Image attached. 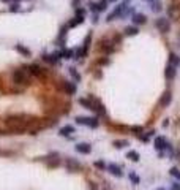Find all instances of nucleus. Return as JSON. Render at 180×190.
<instances>
[{
	"instance_id": "41",
	"label": "nucleus",
	"mask_w": 180,
	"mask_h": 190,
	"mask_svg": "<svg viewBox=\"0 0 180 190\" xmlns=\"http://www.w3.org/2000/svg\"><path fill=\"white\" fill-rule=\"evenodd\" d=\"M125 2H127V0H125Z\"/></svg>"
},
{
	"instance_id": "27",
	"label": "nucleus",
	"mask_w": 180,
	"mask_h": 190,
	"mask_svg": "<svg viewBox=\"0 0 180 190\" xmlns=\"http://www.w3.org/2000/svg\"><path fill=\"white\" fill-rule=\"evenodd\" d=\"M62 59H74V51L73 49H63L62 51Z\"/></svg>"
},
{
	"instance_id": "26",
	"label": "nucleus",
	"mask_w": 180,
	"mask_h": 190,
	"mask_svg": "<svg viewBox=\"0 0 180 190\" xmlns=\"http://www.w3.org/2000/svg\"><path fill=\"white\" fill-rule=\"evenodd\" d=\"M68 71H70V75H71V78L76 81V83H79L81 81V75L77 73V70L74 68V67H70V68H68Z\"/></svg>"
},
{
	"instance_id": "33",
	"label": "nucleus",
	"mask_w": 180,
	"mask_h": 190,
	"mask_svg": "<svg viewBox=\"0 0 180 190\" xmlns=\"http://www.w3.org/2000/svg\"><path fill=\"white\" fill-rule=\"evenodd\" d=\"M81 3H82V0H71V5H73V8L76 10V8H79L81 6Z\"/></svg>"
},
{
	"instance_id": "8",
	"label": "nucleus",
	"mask_w": 180,
	"mask_h": 190,
	"mask_svg": "<svg viewBox=\"0 0 180 190\" xmlns=\"http://www.w3.org/2000/svg\"><path fill=\"white\" fill-rule=\"evenodd\" d=\"M65 165H66L68 171H79V170H82V165L79 163L76 158H73V157H68L66 162H65Z\"/></svg>"
},
{
	"instance_id": "23",
	"label": "nucleus",
	"mask_w": 180,
	"mask_h": 190,
	"mask_svg": "<svg viewBox=\"0 0 180 190\" xmlns=\"http://www.w3.org/2000/svg\"><path fill=\"white\" fill-rule=\"evenodd\" d=\"M79 105H82L84 108H87V110L93 111V101H92V98H79Z\"/></svg>"
},
{
	"instance_id": "28",
	"label": "nucleus",
	"mask_w": 180,
	"mask_h": 190,
	"mask_svg": "<svg viewBox=\"0 0 180 190\" xmlns=\"http://www.w3.org/2000/svg\"><path fill=\"white\" fill-rule=\"evenodd\" d=\"M127 158H130L131 162H137V160H139V154H137L136 151H130L127 154Z\"/></svg>"
},
{
	"instance_id": "24",
	"label": "nucleus",
	"mask_w": 180,
	"mask_h": 190,
	"mask_svg": "<svg viewBox=\"0 0 180 190\" xmlns=\"http://www.w3.org/2000/svg\"><path fill=\"white\" fill-rule=\"evenodd\" d=\"M168 63H172L174 67H177V68H178V67H180V57L177 56V54L171 52V54H169V62H168Z\"/></svg>"
},
{
	"instance_id": "20",
	"label": "nucleus",
	"mask_w": 180,
	"mask_h": 190,
	"mask_svg": "<svg viewBox=\"0 0 180 190\" xmlns=\"http://www.w3.org/2000/svg\"><path fill=\"white\" fill-rule=\"evenodd\" d=\"M90 41H92V32L86 37L84 40V43H82V52H84V56H87V52H89V48H90Z\"/></svg>"
},
{
	"instance_id": "3",
	"label": "nucleus",
	"mask_w": 180,
	"mask_h": 190,
	"mask_svg": "<svg viewBox=\"0 0 180 190\" xmlns=\"http://www.w3.org/2000/svg\"><path fill=\"white\" fill-rule=\"evenodd\" d=\"M13 81L16 84H21V86H29L30 84V73L29 70L25 68H18L13 73Z\"/></svg>"
},
{
	"instance_id": "13",
	"label": "nucleus",
	"mask_w": 180,
	"mask_h": 190,
	"mask_svg": "<svg viewBox=\"0 0 180 190\" xmlns=\"http://www.w3.org/2000/svg\"><path fill=\"white\" fill-rule=\"evenodd\" d=\"M169 147V141L166 140L164 136H157L155 138V149L157 151H164V149H168Z\"/></svg>"
},
{
	"instance_id": "34",
	"label": "nucleus",
	"mask_w": 180,
	"mask_h": 190,
	"mask_svg": "<svg viewBox=\"0 0 180 190\" xmlns=\"http://www.w3.org/2000/svg\"><path fill=\"white\" fill-rule=\"evenodd\" d=\"M95 166H96V168H100V170H106L104 162H95Z\"/></svg>"
},
{
	"instance_id": "22",
	"label": "nucleus",
	"mask_w": 180,
	"mask_h": 190,
	"mask_svg": "<svg viewBox=\"0 0 180 190\" xmlns=\"http://www.w3.org/2000/svg\"><path fill=\"white\" fill-rule=\"evenodd\" d=\"M59 133L62 135V136H70L71 133H74V127H73V125H65V127L60 128Z\"/></svg>"
},
{
	"instance_id": "19",
	"label": "nucleus",
	"mask_w": 180,
	"mask_h": 190,
	"mask_svg": "<svg viewBox=\"0 0 180 190\" xmlns=\"http://www.w3.org/2000/svg\"><path fill=\"white\" fill-rule=\"evenodd\" d=\"M63 89H65V92H66L68 95L76 93V84L70 83V81H63Z\"/></svg>"
},
{
	"instance_id": "37",
	"label": "nucleus",
	"mask_w": 180,
	"mask_h": 190,
	"mask_svg": "<svg viewBox=\"0 0 180 190\" xmlns=\"http://www.w3.org/2000/svg\"><path fill=\"white\" fill-rule=\"evenodd\" d=\"M2 2H10V0H2Z\"/></svg>"
},
{
	"instance_id": "40",
	"label": "nucleus",
	"mask_w": 180,
	"mask_h": 190,
	"mask_svg": "<svg viewBox=\"0 0 180 190\" xmlns=\"http://www.w3.org/2000/svg\"><path fill=\"white\" fill-rule=\"evenodd\" d=\"M16 2H21V0H16Z\"/></svg>"
},
{
	"instance_id": "4",
	"label": "nucleus",
	"mask_w": 180,
	"mask_h": 190,
	"mask_svg": "<svg viewBox=\"0 0 180 190\" xmlns=\"http://www.w3.org/2000/svg\"><path fill=\"white\" fill-rule=\"evenodd\" d=\"M155 27L158 29V32H161V33H169L171 32V19L160 16L155 21Z\"/></svg>"
},
{
	"instance_id": "15",
	"label": "nucleus",
	"mask_w": 180,
	"mask_h": 190,
	"mask_svg": "<svg viewBox=\"0 0 180 190\" xmlns=\"http://www.w3.org/2000/svg\"><path fill=\"white\" fill-rule=\"evenodd\" d=\"M90 98H92V101H93V111L98 114V116H106V110H104L103 103H101L100 100L93 98V97H90Z\"/></svg>"
},
{
	"instance_id": "6",
	"label": "nucleus",
	"mask_w": 180,
	"mask_h": 190,
	"mask_svg": "<svg viewBox=\"0 0 180 190\" xmlns=\"http://www.w3.org/2000/svg\"><path fill=\"white\" fill-rule=\"evenodd\" d=\"M76 124H79V125H87V127H90V128H96V127H98V119H96V117L77 116V117H76Z\"/></svg>"
},
{
	"instance_id": "7",
	"label": "nucleus",
	"mask_w": 180,
	"mask_h": 190,
	"mask_svg": "<svg viewBox=\"0 0 180 190\" xmlns=\"http://www.w3.org/2000/svg\"><path fill=\"white\" fill-rule=\"evenodd\" d=\"M131 22L134 24V25H144L145 22H147V16L144 15V13H141V11H133V15H131Z\"/></svg>"
},
{
	"instance_id": "39",
	"label": "nucleus",
	"mask_w": 180,
	"mask_h": 190,
	"mask_svg": "<svg viewBox=\"0 0 180 190\" xmlns=\"http://www.w3.org/2000/svg\"><path fill=\"white\" fill-rule=\"evenodd\" d=\"M157 190H164V188H157Z\"/></svg>"
},
{
	"instance_id": "12",
	"label": "nucleus",
	"mask_w": 180,
	"mask_h": 190,
	"mask_svg": "<svg viewBox=\"0 0 180 190\" xmlns=\"http://www.w3.org/2000/svg\"><path fill=\"white\" fill-rule=\"evenodd\" d=\"M177 75V67H174L172 63H168L166 65V68H164V78L168 79V81H172Z\"/></svg>"
},
{
	"instance_id": "10",
	"label": "nucleus",
	"mask_w": 180,
	"mask_h": 190,
	"mask_svg": "<svg viewBox=\"0 0 180 190\" xmlns=\"http://www.w3.org/2000/svg\"><path fill=\"white\" fill-rule=\"evenodd\" d=\"M27 70H29V73H30V75L38 76V78H41V76H44V75H46V70H44V68H41V67H40V65H36V63H32L30 67H27Z\"/></svg>"
},
{
	"instance_id": "38",
	"label": "nucleus",
	"mask_w": 180,
	"mask_h": 190,
	"mask_svg": "<svg viewBox=\"0 0 180 190\" xmlns=\"http://www.w3.org/2000/svg\"><path fill=\"white\" fill-rule=\"evenodd\" d=\"M178 43H180V35H178Z\"/></svg>"
},
{
	"instance_id": "5",
	"label": "nucleus",
	"mask_w": 180,
	"mask_h": 190,
	"mask_svg": "<svg viewBox=\"0 0 180 190\" xmlns=\"http://www.w3.org/2000/svg\"><path fill=\"white\" fill-rule=\"evenodd\" d=\"M109 6V0H98V2H89V8L92 13L98 15V13H103L106 11Z\"/></svg>"
},
{
	"instance_id": "30",
	"label": "nucleus",
	"mask_w": 180,
	"mask_h": 190,
	"mask_svg": "<svg viewBox=\"0 0 180 190\" xmlns=\"http://www.w3.org/2000/svg\"><path fill=\"white\" fill-rule=\"evenodd\" d=\"M114 146H115V147H119V149H122V147L128 146V141H114Z\"/></svg>"
},
{
	"instance_id": "32",
	"label": "nucleus",
	"mask_w": 180,
	"mask_h": 190,
	"mask_svg": "<svg viewBox=\"0 0 180 190\" xmlns=\"http://www.w3.org/2000/svg\"><path fill=\"white\" fill-rule=\"evenodd\" d=\"M131 132L139 136V135H142V127H139V125H137V127H131Z\"/></svg>"
},
{
	"instance_id": "2",
	"label": "nucleus",
	"mask_w": 180,
	"mask_h": 190,
	"mask_svg": "<svg viewBox=\"0 0 180 190\" xmlns=\"http://www.w3.org/2000/svg\"><path fill=\"white\" fill-rule=\"evenodd\" d=\"M131 15H133V10H131L130 3L128 2H120L106 16V22H112V21H117V19H125V18H128Z\"/></svg>"
},
{
	"instance_id": "9",
	"label": "nucleus",
	"mask_w": 180,
	"mask_h": 190,
	"mask_svg": "<svg viewBox=\"0 0 180 190\" xmlns=\"http://www.w3.org/2000/svg\"><path fill=\"white\" fill-rule=\"evenodd\" d=\"M147 5H149V10H150L152 13H155V15H160V13L164 10L161 0H152V2H149Z\"/></svg>"
},
{
	"instance_id": "16",
	"label": "nucleus",
	"mask_w": 180,
	"mask_h": 190,
	"mask_svg": "<svg viewBox=\"0 0 180 190\" xmlns=\"http://www.w3.org/2000/svg\"><path fill=\"white\" fill-rule=\"evenodd\" d=\"M106 168H107V171H109L111 174H112V176H115V178H122V176H123L122 168H120L119 165H115V163H109Z\"/></svg>"
},
{
	"instance_id": "21",
	"label": "nucleus",
	"mask_w": 180,
	"mask_h": 190,
	"mask_svg": "<svg viewBox=\"0 0 180 190\" xmlns=\"http://www.w3.org/2000/svg\"><path fill=\"white\" fill-rule=\"evenodd\" d=\"M59 154H51V157H48L46 158V162H48V165L52 168V166H57L59 163H60V162H59Z\"/></svg>"
},
{
	"instance_id": "36",
	"label": "nucleus",
	"mask_w": 180,
	"mask_h": 190,
	"mask_svg": "<svg viewBox=\"0 0 180 190\" xmlns=\"http://www.w3.org/2000/svg\"><path fill=\"white\" fill-rule=\"evenodd\" d=\"M18 10H19V5H13L11 6V11H18Z\"/></svg>"
},
{
	"instance_id": "17",
	"label": "nucleus",
	"mask_w": 180,
	"mask_h": 190,
	"mask_svg": "<svg viewBox=\"0 0 180 190\" xmlns=\"http://www.w3.org/2000/svg\"><path fill=\"white\" fill-rule=\"evenodd\" d=\"M76 151L79 154H90L92 152V146L89 143H79V144H76Z\"/></svg>"
},
{
	"instance_id": "35",
	"label": "nucleus",
	"mask_w": 180,
	"mask_h": 190,
	"mask_svg": "<svg viewBox=\"0 0 180 190\" xmlns=\"http://www.w3.org/2000/svg\"><path fill=\"white\" fill-rule=\"evenodd\" d=\"M172 190H180V185L174 182V184H172Z\"/></svg>"
},
{
	"instance_id": "25",
	"label": "nucleus",
	"mask_w": 180,
	"mask_h": 190,
	"mask_svg": "<svg viewBox=\"0 0 180 190\" xmlns=\"http://www.w3.org/2000/svg\"><path fill=\"white\" fill-rule=\"evenodd\" d=\"M15 49H16L18 52H21L24 57H30V49H27L25 46H22V45H16V46H15Z\"/></svg>"
},
{
	"instance_id": "31",
	"label": "nucleus",
	"mask_w": 180,
	"mask_h": 190,
	"mask_svg": "<svg viewBox=\"0 0 180 190\" xmlns=\"http://www.w3.org/2000/svg\"><path fill=\"white\" fill-rule=\"evenodd\" d=\"M169 173H171V176H174L175 179H180V171H178L177 168H171V171H169Z\"/></svg>"
},
{
	"instance_id": "1",
	"label": "nucleus",
	"mask_w": 180,
	"mask_h": 190,
	"mask_svg": "<svg viewBox=\"0 0 180 190\" xmlns=\"http://www.w3.org/2000/svg\"><path fill=\"white\" fill-rule=\"evenodd\" d=\"M25 116H10L6 120H5V125L6 128L11 132V133H24L29 130V120H24Z\"/></svg>"
},
{
	"instance_id": "14",
	"label": "nucleus",
	"mask_w": 180,
	"mask_h": 190,
	"mask_svg": "<svg viewBox=\"0 0 180 190\" xmlns=\"http://www.w3.org/2000/svg\"><path fill=\"white\" fill-rule=\"evenodd\" d=\"M43 57V60L44 62H48V63H57L60 59H62V52H54V54H44V56H41Z\"/></svg>"
},
{
	"instance_id": "11",
	"label": "nucleus",
	"mask_w": 180,
	"mask_h": 190,
	"mask_svg": "<svg viewBox=\"0 0 180 190\" xmlns=\"http://www.w3.org/2000/svg\"><path fill=\"white\" fill-rule=\"evenodd\" d=\"M171 100H172V92H171L169 89H166V90L163 92V95H161V98H160V105H161L163 108H168V106L171 105Z\"/></svg>"
},
{
	"instance_id": "18",
	"label": "nucleus",
	"mask_w": 180,
	"mask_h": 190,
	"mask_svg": "<svg viewBox=\"0 0 180 190\" xmlns=\"http://www.w3.org/2000/svg\"><path fill=\"white\" fill-rule=\"evenodd\" d=\"M123 33H125L127 37H134V35H137V33H139V27H137V25H134V24H131V25H127L125 29H123Z\"/></svg>"
},
{
	"instance_id": "29",
	"label": "nucleus",
	"mask_w": 180,
	"mask_h": 190,
	"mask_svg": "<svg viewBox=\"0 0 180 190\" xmlns=\"http://www.w3.org/2000/svg\"><path fill=\"white\" fill-rule=\"evenodd\" d=\"M130 181H131L134 185H137V184H139V176H136L134 173H130Z\"/></svg>"
}]
</instances>
